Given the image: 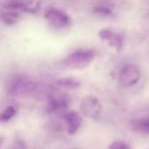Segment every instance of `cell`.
<instances>
[{
  "label": "cell",
  "mask_w": 149,
  "mask_h": 149,
  "mask_svg": "<svg viewBox=\"0 0 149 149\" xmlns=\"http://www.w3.org/2000/svg\"><path fill=\"white\" fill-rule=\"evenodd\" d=\"M63 119L66 123L67 131L70 135H74L78 131L82 122L81 117L75 111L66 112L63 116Z\"/></svg>",
  "instance_id": "7"
},
{
  "label": "cell",
  "mask_w": 149,
  "mask_h": 149,
  "mask_svg": "<svg viewBox=\"0 0 149 149\" xmlns=\"http://www.w3.org/2000/svg\"><path fill=\"white\" fill-rule=\"evenodd\" d=\"M38 86V82L35 79L29 77L19 76L12 81L8 91L12 95L20 96L33 93Z\"/></svg>",
  "instance_id": "2"
},
{
  "label": "cell",
  "mask_w": 149,
  "mask_h": 149,
  "mask_svg": "<svg viewBox=\"0 0 149 149\" xmlns=\"http://www.w3.org/2000/svg\"><path fill=\"white\" fill-rule=\"evenodd\" d=\"M95 56V52L93 49L77 50L68 56L63 63L67 68L72 69H84L93 61Z\"/></svg>",
  "instance_id": "1"
},
{
  "label": "cell",
  "mask_w": 149,
  "mask_h": 149,
  "mask_svg": "<svg viewBox=\"0 0 149 149\" xmlns=\"http://www.w3.org/2000/svg\"><path fill=\"white\" fill-rule=\"evenodd\" d=\"M58 86L68 89L78 88L81 86V82L78 79L72 77H63L56 81Z\"/></svg>",
  "instance_id": "10"
},
{
  "label": "cell",
  "mask_w": 149,
  "mask_h": 149,
  "mask_svg": "<svg viewBox=\"0 0 149 149\" xmlns=\"http://www.w3.org/2000/svg\"><path fill=\"white\" fill-rule=\"evenodd\" d=\"M46 19L54 26L58 28H66L71 23L69 16L58 9H49L45 14Z\"/></svg>",
  "instance_id": "5"
},
{
  "label": "cell",
  "mask_w": 149,
  "mask_h": 149,
  "mask_svg": "<svg viewBox=\"0 0 149 149\" xmlns=\"http://www.w3.org/2000/svg\"><path fill=\"white\" fill-rule=\"evenodd\" d=\"M99 38L103 40L108 42L111 47L114 48L117 52L122 50L123 45V37L120 34L107 29H103L99 30L98 33Z\"/></svg>",
  "instance_id": "6"
},
{
  "label": "cell",
  "mask_w": 149,
  "mask_h": 149,
  "mask_svg": "<svg viewBox=\"0 0 149 149\" xmlns=\"http://www.w3.org/2000/svg\"><path fill=\"white\" fill-rule=\"evenodd\" d=\"M14 148H16V149H24L26 148V144L24 142L22 141H17L14 143Z\"/></svg>",
  "instance_id": "16"
},
{
  "label": "cell",
  "mask_w": 149,
  "mask_h": 149,
  "mask_svg": "<svg viewBox=\"0 0 149 149\" xmlns=\"http://www.w3.org/2000/svg\"><path fill=\"white\" fill-rule=\"evenodd\" d=\"M110 149H130V146L128 143L122 140H116L111 143L109 146Z\"/></svg>",
  "instance_id": "14"
},
{
  "label": "cell",
  "mask_w": 149,
  "mask_h": 149,
  "mask_svg": "<svg viewBox=\"0 0 149 149\" xmlns=\"http://www.w3.org/2000/svg\"><path fill=\"white\" fill-rule=\"evenodd\" d=\"M6 7L8 9L15 11H24L28 13H33L36 11L34 8H29L23 3L19 1H10L6 5Z\"/></svg>",
  "instance_id": "13"
},
{
  "label": "cell",
  "mask_w": 149,
  "mask_h": 149,
  "mask_svg": "<svg viewBox=\"0 0 149 149\" xmlns=\"http://www.w3.org/2000/svg\"><path fill=\"white\" fill-rule=\"evenodd\" d=\"M19 15L15 12L4 13L1 15V19L6 25H13L18 22Z\"/></svg>",
  "instance_id": "11"
},
{
  "label": "cell",
  "mask_w": 149,
  "mask_h": 149,
  "mask_svg": "<svg viewBox=\"0 0 149 149\" xmlns=\"http://www.w3.org/2000/svg\"><path fill=\"white\" fill-rule=\"evenodd\" d=\"M94 12L97 14L103 16H109L112 15V11L109 8L103 7H97L94 9Z\"/></svg>",
  "instance_id": "15"
},
{
  "label": "cell",
  "mask_w": 149,
  "mask_h": 149,
  "mask_svg": "<svg viewBox=\"0 0 149 149\" xmlns=\"http://www.w3.org/2000/svg\"><path fill=\"white\" fill-rule=\"evenodd\" d=\"M70 103V98L67 94H62L56 97H52L46 108L47 112L53 113L66 109Z\"/></svg>",
  "instance_id": "8"
},
{
  "label": "cell",
  "mask_w": 149,
  "mask_h": 149,
  "mask_svg": "<svg viewBox=\"0 0 149 149\" xmlns=\"http://www.w3.org/2000/svg\"><path fill=\"white\" fill-rule=\"evenodd\" d=\"M130 125L134 131L144 134L149 133V118L144 117L132 119L130 122Z\"/></svg>",
  "instance_id": "9"
},
{
  "label": "cell",
  "mask_w": 149,
  "mask_h": 149,
  "mask_svg": "<svg viewBox=\"0 0 149 149\" xmlns=\"http://www.w3.org/2000/svg\"><path fill=\"white\" fill-rule=\"evenodd\" d=\"M80 109L85 116L92 119L98 118L102 111L100 101L97 97L93 95L87 96L83 98Z\"/></svg>",
  "instance_id": "4"
},
{
  "label": "cell",
  "mask_w": 149,
  "mask_h": 149,
  "mask_svg": "<svg viewBox=\"0 0 149 149\" xmlns=\"http://www.w3.org/2000/svg\"><path fill=\"white\" fill-rule=\"evenodd\" d=\"M140 77V71L138 67L133 63H127L121 69L118 80L122 86L129 87L136 84Z\"/></svg>",
  "instance_id": "3"
},
{
  "label": "cell",
  "mask_w": 149,
  "mask_h": 149,
  "mask_svg": "<svg viewBox=\"0 0 149 149\" xmlns=\"http://www.w3.org/2000/svg\"><path fill=\"white\" fill-rule=\"evenodd\" d=\"M3 141H4V139L2 137L0 136V146L3 143Z\"/></svg>",
  "instance_id": "17"
},
{
  "label": "cell",
  "mask_w": 149,
  "mask_h": 149,
  "mask_svg": "<svg viewBox=\"0 0 149 149\" xmlns=\"http://www.w3.org/2000/svg\"><path fill=\"white\" fill-rule=\"evenodd\" d=\"M17 114V111L14 107L9 106L0 113V123L8 122Z\"/></svg>",
  "instance_id": "12"
}]
</instances>
